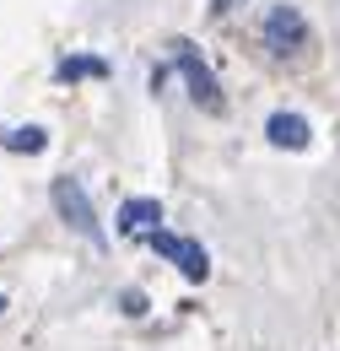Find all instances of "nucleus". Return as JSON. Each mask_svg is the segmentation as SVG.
<instances>
[{
    "label": "nucleus",
    "mask_w": 340,
    "mask_h": 351,
    "mask_svg": "<svg viewBox=\"0 0 340 351\" xmlns=\"http://www.w3.org/2000/svg\"><path fill=\"white\" fill-rule=\"evenodd\" d=\"M54 211L65 217V227H76L92 249H103L108 238H103V227H97V211H92V200H86V189L76 178H54Z\"/></svg>",
    "instance_id": "obj_1"
},
{
    "label": "nucleus",
    "mask_w": 340,
    "mask_h": 351,
    "mask_svg": "<svg viewBox=\"0 0 340 351\" xmlns=\"http://www.w3.org/2000/svg\"><path fill=\"white\" fill-rule=\"evenodd\" d=\"M259 38H265L270 54H298L308 44V22H302L298 5H270L265 22H259Z\"/></svg>",
    "instance_id": "obj_2"
},
{
    "label": "nucleus",
    "mask_w": 340,
    "mask_h": 351,
    "mask_svg": "<svg viewBox=\"0 0 340 351\" xmlns=\"http://www.w3.org/2000/svg\"><path fill=\"white\" fill-rule=\"evenodd\" d=\"M173 60H178V71H184V82H189V97L206 108V114H221V92H216V76H211V65L195 54V49L184 44H173Z\"/></svg>",
    "instance_id": "obj_3"
},
{
    "label": "nucleus",
    "mask_w": 340,
    "mask_h": 351,
    "mask_svg": "<svg viewBox=\"0 0 340 351\" xmlns=\"http://www.w3.org/2000/svg\"><path fill=\"white\" fill-rule=\"evenodd\" d=\"M151 249L162 254V260H173L189 281H206L211 276V260H206V249L195 243V238H178V232H151Z\"/></svg>",
    "instance_id": "obj_4"
},
{
    "label": "nucleus",
    "mask_w": 340,
    "mask_h": 351,
    "mask_svg": "<svg viewBox=\"0 0 340 351\" xmlns=\"http://www.w3.org/2000/svg\"><path fill=\"white\" fill-rule=\"evenodd\" d=\"M119 232H125V238H151V232H162V206H157V200H125Z\"/></svg>",
    "instance_id": "obj_5"
},
{
    "label": "nucleus",
    "mask_w": 340,
    "mask_h": 351,
    "mask_svg": "<svg viewBox=\"0 0 340 351\" xmlns=\"http://www.w3.org/2000/svg\"><path fill=\"white\" fill-rule=\"evenodd\" d=\"M265 135H270V146H281V152H302V146L313 141V130H308L302 114H270Z\"/></svg>",
    "instance_id": "obj_6"
},
{
    "label": "nucleus",
    "mask_w": 340,
    "mask_h": 351,
    "mask_svg": "<svg viewBox=\"0 0 340 351\" xmlns=\"http://www.w3.org/2000/svg\"><path fill=\"white\" fill-rule=\"evenodd\" d=\"M0 146H11V152H43V146H49V135L33 130V125H27V130H11V125H0Z\"/></svg>",
    "instance_id": "obj_7"
},
{
    "label": "nucleus",
    "mask_w": 340,
    "mask_h": 351,
    "mask_svg": "<svg viewBox=\"0 0 340 351\" xmlns=\"http://www.w3.org/2000/svg\"><path fill=\"white\" fill-rule=\"evenodd\" d=\"M76 76H108L103 60H60V82H76Z\"/></svg>",
    "instance_id": "obj_8"
},
{
    "label": "nucleus",
    "mask_w": 340,
    "mask_h": 351,
    "mask_svg": "<svg viewBox=\"0 0 340 351\" xmlns=\"http://www.w3.org/2000/svg\"><path fill=\"white\" fill-rule=\"evenodd\" d=\"M227 5H238V0H211V11H216V16H221V11H227Z\"/></svg>",
    "instance_id": "obj_9"
},
{
    "label": "nucleus",
    "mask_w": 340,
    "mask_h": 351,
    "mask_svg": "<svg viewBox=\"0 0 340 351\" xmlns=\"http://www.w3.org/2000/svg\"><path fill=\"white\" fill-rule=\"evenodd\" d=\"M0 308H5V298H0Z\"/></svg>",
    "instance_id": "obj_10"
}]
</instances>
